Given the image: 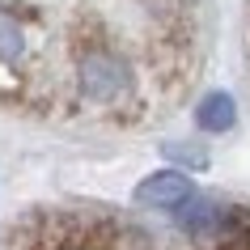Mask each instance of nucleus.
Returning a JSON list of instances; mask_svg holds the SVG:
<instances>
[{
    "instance_id": "obj_5",
    "label": "nucleus",
    "mask_w": 250,
    "mask_h": 250,
    "mask_svg": "<svg viewBox=\"0 0 250 250\" xmlns=\"http://www.w3.org/2000/svg\"><path fill=\"white\" fill-rule=\"evenodd\" d=\"M26 55V30L17 26V17L0 9V64H17Z\"/></svg>"
},
{
    "instance_id": "obj_3",
    "label": "nucleus",
    "mask_w": 250,
    "mask_h": 250,
    "mask_svg": "<svg viewBox=\"0 0 250 250\" xmlns=\"http://www.w3.org/2000/svg\"><path fill=\"white\" fill-rule=\"evenodd\" d=\"M178 212V225H183L187 233H221V225H225V208L216 204V199H208V195H191L183 204V208H174Z\"/></svg>"
},
{
    "instance_id": "obj_2",
    "label": "nucleus",
    "mask_w": 250,
    "mask_h": 250,
    "mask_svg": "<svg viewBox=\"0 0 250 250\" xmlns=\"http://www.w3.org/2000/svg\"><path fill=\"white\" fill-rule=\"evenodd\" d=\"M191 195H195V183L183 170H157L148 178H140V187H136V204L140 208H161V212L183 208Z\"/></svg>"
},
{
    "instance_id": "obj_1",
    "label": "nucleus",
    "mask_w": 250,
    "mask_h": 250,
    "mask_svg": "<svg viewBox=\"0 0 250 250\" xmlns=\"http://www.w3.org/2000/svg\"><path fill=\"white\" fill-rule=\"evenodd\" d=\"M77 81L89 102L115 106L132 93V64L110 47H85L77 55Z\"/></svg>"
},
{
    "instance_id": "obj_4",
    "label": "nucleus",
    "mask_w": 250,
    "mask_h": 250,
    "mask_svg": "<svg viewBox=\"0 0 250 250\" xmlns=\"http://www.w3.org/2000/svg\"><path fill=\"white\" fill-rule=\"evenodd\" d=\"M195 123L204 127V132H229V127L237 123V102H233V93L212 89L208 98L195 106Z\"/></svg>"
}]
</instances>
